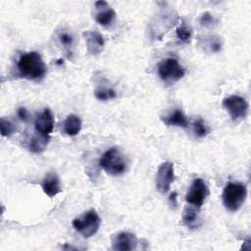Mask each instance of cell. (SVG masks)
Returning <instances> with one entry per match:
<instances>
[{
	"instance_id": "6da1fadb",
	"label": "cell",
	"mask_w": 251,
	"mask_h": 251,
	"mask_svg": "<svg viewBox=\"0 0 251 251\" xmlns=\"http://www.w3.org/2000/svg\"><path fill=\"white\" fill-rule=\"evenodd\" d=\"M17 69L22 77L30 80L42 79L47 72L42 57L35 51L23 53L17 62Z\"/></svg>"
},
{
	"instance_id": "7a4b0ae2",
	"label": "cell",
	"mask_w": 251,
	"mask_h": 251,
	"mask_svg": "<svg viewBox=\"0 0 251 251\" xmlns=\"http://www.w3.org/2000/svg\"><path fill=\"white\" fill-rule=\"evenodd\" d=\"M99 165L111 176L123 175L127 168L125 156L117 147H112L105 151L99 160Z\"/></svg>"
},
{
	"instance_id": "3957f363",
	"label": "cell",
	"mask_w": 251,
	"mask_h": 251,
	"mask_svg": "<svg viewBox=\"0 0 251 251\" xmlns=\"http://www.w3.org/2000/svg\"><path fill=\"white\" fill-rule=\"evenodd\" d=\"M223 203L230 212L238 211L247 196L246 185L240 182H228L223 190Z\"/></svg>"
},
{
	"instance_id": "277c9868",
	"label": "cell",
	"mask_w": 251,
	"mask_h": 251,
	"mask_svg": "<svg viewBox=\"0 0 251 251\" xmlns=\"http://www.w3.org/2000/svg\"><path fill=\"white\" fill-rule=\"evenodd\" d=\"M101 219L95 210H89L73 221V226L83 237H91L99 229Z\"/></svg>"
},
{
	"instance_id": "5b68a950",
	"label": "cell",
	"mask_w": 251,
	"mask_h": 251,
	"mask_svg": "<svg viewBox=\"0 0 251 251\" xmlns=\"http://www.w3.org/2000/svg\"><path fill=\"white\" fill-rule=\"evenodd\" d=\"M160 78L166 83H175L184 76L185 71L175 58H166L159 62L157 67Z\"/></svg>"
},
{
	"instance_id": "8992f818",
	"label": "cell",
	"mask_w": 251,
	"mask_h": 251,
	"mask_svg": "<svg viewBox=\"0 0 251 251\" xmlns=\"http://www.w3.org/2000/svg\"><path fill=\"white\" fill-rule=\"evenodd\" d=\"M223 106L229 114L233 122L244 119L248 112V102L246 99L239 95H231L223 100Z\"/></svg>"
},
{
	"instance_id": "52a82bcc",
	"label": "cell",
	"mask_w": 251,
	"mask_h": 251,
	"mask_svg": "<svg viewBox=\"0 0 251 251\" xmlns=\"http://www.w3.org/2000/svg\"><path fill=\"white\" fill-rule=\"evenodd\" d=\"M208 195L209 189L207 184L202 178L198 177L192 181L185 195V201L191 206L200 208L204 204Z\"/></svg>"
},
{
	"instance_id": "ba28073f",
	"label": "cell",
	"mask_w": 251,
	"mask_h": 251,
	"mask_svg": "<svg viewBox=\"0 0 251 251\" xmlns=\"http://www.w3.org/2000/svg\"><path fill=\"white\" fill-rule=\"evenodd\" d=\"M175 179L174 164L171 162L163 163L157 172L156 188L161 193H167Z\"/></svg>"
},
{
	"instance_id": "9c48e42d",
	"label": "cell",
	"mask_w": 251,
	"mask_h": 251,
	"mask_svg": "<svg viewBox=\"0 0 251 251\" xmlns=\"http://www.w3.org/2000/svg\"><path fill=\"white\" fill-rule=\"evenodd\" d=\"M137 246V238L131 232H119L112 238V247L118 251H130Z\"/></svg>"
},
{
	"instance_id": "30bf717a",
	"label": "cell",
	"mask_w": 251,
	"mask_h": 251,
	"mask_svg": "<svg viewBox=\"0 0 251 251\" xmlns=\"http://www.w3.org/2000/svg\"><path fill=\"white\" fill-rule=\"evenodd\" d=\"M87 52L90 55H99L104 48V37L97 30H85L82 33Z\"/></svg>"
},
{
	"instance_id": "8fae6325",
	"label": "cell",
	"mask_w": 251,
	"mask_h": 251,
	"mask_svg": "<svg viewBox=\"0 0 251 251\" xmlns=\"http://www.w3.org/2000/svg\"><path fill=\"white\" fill-rule=\"evenodd\" d=\"M34 126L37 132L44 135H49L53 131L54 117L49 108L43 109V111L37 115L34 121Z\"/></svg>"
},
{
	"instance_id": "7c38bea8",
	"label": "cell",
	"mask_w": 251,
	"mask_h": 251,
	"mask_svg": "<svg viewBox=\"0 0 251 251\" xmlns=\"http://www.w3.org/2000/svg\"><path fill=\"white\" fill-rule=\"evenodd\" d=\"M97 13L95 21L102 26H108L113 24L116 19V12L108 5L106 1L95 2Z\"/></svg>"
},
{
	"instance_id": "4fadbf2b",
	"label": "cell",
	"mask_w": 251,
	"mask_h": 251,
	"mask_svg": "<svg viewBox=\"0 0 251 251\" xmlns=\"http://www.w3.org/2000/svg\"><path fill=\"white\" fill-rule=\"evenodd\" d=\"M41 187L43 192L50 198L56 196L61 192L60 179L55 172H49L45 175L41 182Z\"/></svg>"
},
{
	"instance_id": "5bb4252c",
	"label": "cell",
	"mask_w": 251,
	"mask_h": 251,
	"mask_svg": "<svg viewBox=\"0 0 251 251\" xmlns=\"http://www.w3.org/2000/svg\"><path fill=\"white\" fill-rule=\"evenodd\" d=\"M161 120L166 126H175L179 127H186L188 126V120L180 109H175L170 114L162 116Z\"/></svg>"
},
{
	"instance_id": "9a60e30c",
	"label": "cell",
	"mask_w": 251,
	"mask_h": 251,
	"mask_svg": "<svg viewBox=\"0 0 251 251\" xmlns=\"http://www.w3.org/2000/svg\"><path fill=\"white\" fill-rule=\"evenodd\" d=\"M64 132L69 136H75L80 132L81 129V120L78 116L71 114L67 116L63 124Z\"/></svg>"
},
{
	"instance_id": "2e32d148",
	"label": "cell",
	"mask_w": 251,
	"mask_h": 251,
	"mask_svg": "<svg viewBox=\"0 0 251 251\" xmlns=\"http://www.w3.org/2000/svg\"><path fill=\"white\" fill-rule=\"evenodd\" d=\"M48 142H49V135H44L35 131V133L33 134V136L29 141L28 148L32 153L38 154L43 152L46 149Z\"/></svg>"
},
{
	"instance_id": "e0dca14e",
	"label": "cell",
	"mask_w": 251,
	"mask_h": 251,
	"mask_svg": "<svg viewBox=\"0 0 251 251\" xmlns=\"http://www.w3.org/2000/svg\"><path fill=\"white\" fill-rule=\"evenodd\" d=\"M182 221L185 226L190 228H196L200 226V219L197 208L194 206H186L182 213Z\"/></svg>"
},
{
	"instance_id": "ac0fdd59",
	"label": "cell",
	"mask_w": 251,
	"mask_h": 251,
	"mask_svg": "<svg viewBox=\"0 0 251 251\" xmlns=\"http://www.w3.org/2000/svg\"><path fill=\"white\" fill-rule=\"evenodd\" d=\"M176 37L183 43L187 44L190 42L191 36H192V30L191 28L185 25V24H181L176 30Z\"/></svg>"
},
{
	"instance_id": "d6986e66",
	"label": "cell",
	"mask_w": 251,
	"mask_h": 251,
	"mask_svg": "<svg viewBox=\"0 0 251 251\" xmlns=\"http://www.w3.org/2000/svg\"><path fill=\"white\" fill-rule=\"evenodd\" d=\"M95 97L100 101H107L116 97V92L113 88L109 87H98L94 92Z\"/></svg>"
},
{
	"instance_id": "ffe728a7",
	"label": "cell",
	"mask_w": 251,
	"mask_h": 251,
	"mask_svg": "<svg viewBox=\"0 0 251 251\" xmlns=\"http://www.w3.org/2000/svg\"><path fill=\"white\" fill-rule=\"evenodd\" d=\"M192 129H193V133L195 134V136L200 137V138L205 137L208 134V127H207L205 122L201 118H198L193 122Z\"/></svg>"
},
{
	"instance_id": "44dd1931",
	"label": "cell",
	"mask_w": 251,
	"mask_h": 251,
	"mask_svg": "<svg viewBox=\"0 0 251 251\" xmlns=\"http://www.w3.org/2000/svg\"><path fill=\"white\" fill-rule=\"evenodd\" d=\"M58 39L59 42L62 46H64L65 49L67 50H71V48L74 46V36L71 32L67 31V30H62L58 33Z\"/></svg>"
},
{
	"instance_id": "7402d4cb",
	"label": "cell",
	"mask_w": 251,
	"mask_h": 251,
	"mask_svg": "<svg viewBox=\"0 0 251 251\" xmlns=\"http://www.w3.org/2000/svg\"><path fill=\"white\" fill-rule=\"evenodd\" d=\"M0 128H1V134L4 137H9L16 131L15 125L9 120H6L4 118H1L0 120Z\"/></svg>"
},
{
	"instance_id": "603a6c76",
	"label": "cell",
	"mask_w": 251,
	"mask_h": 251,
	"mask_svg": "<svg viewBox=\"0 0 251 251\" xmlns=\"http://www.w3.org/2000/svg\"><path fill=\"white\" fill-rule=\"evenodd\" d=\"M200 24L204 26H210L214 24V17L209 13V12H205L201 15L200 17Z\"/></svg>"
},
{
	"instance_id": "cb8c5ba5",
	"label": "cell",
	"mask_w": 251,
	"mask_h": 251,
	"mask_svg": "<svg viewBox=\"0 0 251 251\" xmlns=\"http://www.w3.org/2000/svg\"><path fill=\"white\" fill-rule=\"evenodd\" d=\"M209 47L212 52H219L222 48V41L219 37H211Z\"/></svg>"
},
{
	"instance_id": "d4e9b609",
	"label": "cell",
	"mask_w": 251,
	"mask_h": 251,
	"mask_svg": "<svg viewBox=\"0 0 251 251\" xmlns=\"http://www.w3.org/2000/svg\"><path fill=\"white\" fill-rule=\"evenodd\" d=\"M17 113H18L19 118H20L22 121L26 122V121L28 120V113H27V110H26L25 108H24V107H20V108L18 109Z\"/></svg>"
},
{
	"instance_id": "484cf974",
	"label": "cell",
	"mask_w": 251,
	"mask_h": 251,
	"mask_svg": "<svg viewBox=\"0 0 251 251\" xmlns=\"http://www.w3.org/2000/svg\"><path fill=\"white\" fill-rule=\"evenodd\" d=\"M170 200L171 202L174 203V205H176V192H173L170 196Z\"/></svg>"
}]
</instances>
